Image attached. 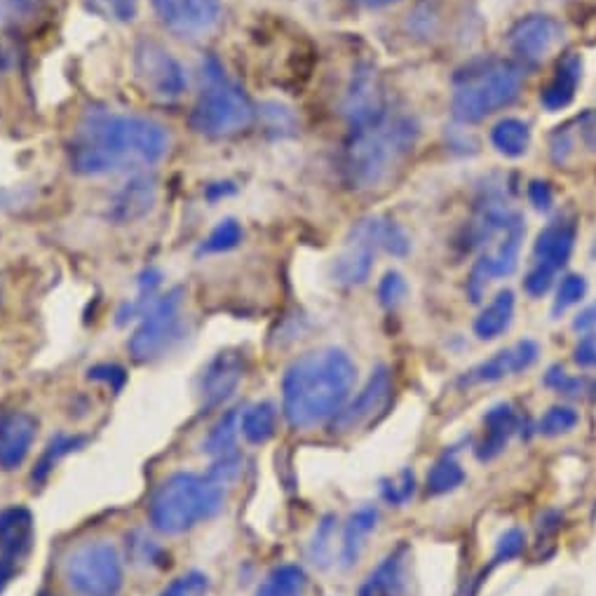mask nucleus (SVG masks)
I'll list each match as a JSON object with an SVG mask.
<instances>
[{
    "label": "nucleus",
    "mask_w": 596,
    "mask_h": 596,
    "mask_svg": "<svg viewBox=\"0 0 596 596\" xmlns=\"http://www.w3.org/2000/svg\"><path fill=\"white\" fill-rule=\"evenodd\" d=\"M167 148L169 137L162 125L141 115L92 106L73 132L69 160L73 172L106 176L151 167L165 158Z\"/></svg>",
    "instance_id": "f257e3e1"
},
{
    "label": "nucleus",
    "mask_w": 596,
    "mask_h": 596,
    "mask_svg": "<svg viewBox=\"0 0 596 596\" xmlns=\"http://www.w3.org/2000/svg\"><path fill=\"white\" fill-rule=\"evenodd\" d=\"M357 367L341 348L306 352L289 364L282 378V411L294 430L329 423L348 404Z\"/></svg>",
    "instance_id": "f03ea898"
},
{
    "label": "nucleus",
    "mask_w": 596,
    "mask_h": 596,
    "mask_svg": "<svg viewBox=\"0 0 596 596\" xmlns=\"http://www.w3.org/2000/svg\"><path fill=\"white\" fill-rule=\"evenodd\" d=\"M418 139V125L404 113L388 108L350 125L345 144V174L357 191H374L388 184Z\"/></svg>",
    "instance_id": "7ed1b4c3"
},
{
    "label": "nucleus",
    "mask_w": 596,
    "mask_h": 596,
    "mask_svg": "<svg viewBox=\"0 0 596 596\" xmlns=\"http://www.w3.org/2000/svg\"><path fill=\"white\" fill-rule=\"evenodd\" d=\"M226 505V489L193 472H176L160 482L148 503V519L162 535H181L214 519Z\"/></svg>",
    "instance_id": "20e7f679"
},
{
    "label": "nucleus",
    "mask_w": 596,
    "mask_h": 596,
    "mask_svg": "<svg viewBox=\"0 0 596 596\" xmlns=\"http://www.w3.org/2000/svg\"><path fill=\"white\" fill-rule=\"evenodd\" d=\"M524 73L505 59H489L467 66L456 76L451 97L453 118L463 125L484 120L486 115L510 106L519 97Z\"/></svg>",
    "instance_id": "39448f33"
},
{
    "label": "nucleus",
    "mask_w": 596,
    "mask_h": 596,
    "mask_svg": "<svg viewBox=\"0 0 596 596\" xmlns=\"http://www.w3.org/2000/svg\"><path fill=\"white\" fill-rule=\"evenodd\" d=\"M254 104L242 87L223 76L219 64L205 66V87L191 113L193 130L209 139H226L245 132L254 123Z\"/></svg>",
    "instance_id": "423d86ee"
},
{
    "label": "nucleus",
    "mask_w": 596,
    "mask_h": 596,
    "mask_svg": "<svg viewBox=\"0 0 596 596\" xmlns=\"http://www.w3.org/2000/svg\"><path fill=\"white\" fill-rule=\"evenodd\" d=\"M64 578L80 596H118L123 589V559L108 540H90L66 554Z\"/></svg>",
    "instance_id": "0eeeda50"
},
{
    "label": "nucleus",
    "mask_w": 596,
    "mask_h": 596,
    "mask_svg": "<svg viewBox=\"0 0 596 596\" xmlns=\"http://www.w3.org/2000/svg\"><path fill=\"white\" fill-rule=\"evenodd\" d=\"M181 308H184V289L181 287L169 289L167 294L155 298L153 306L141 315L139 327L127 343L134 362L146 364L158 360L184 338L186 324Z\"/></svg>",
    "instance_id": "6e6552de"
},
{
    "label": "nucleus",
    "mask_w": 596,
    "mask_h": 596,
    "mask_svg": "<svg viewBox=\"0 0 596 596\" xmlns=\"http://www.w3.org/2000/svg\"><path fill=\"white\" fill-rule=\"evenodd\" d=\"M134 71L139 83L158 99H179L186 92L188 78L179 59L158 40H141L134 50Z\"/></svg>",
    "instance_id": "1a4fd4ad"
},
{
    "label": "nucleus",
    "mask_w": 596,
    "mask_h": 596,
    "mask_svg": "<svg viewBox=\"0 0 596 596\" xmlns=\"http://www.w3.org/2000/svg\"><path fill=\"white\" fill-rule=\"evenodd\" d=\"M155 15L181 38H202L221 22V0H151Z\"/></svg>",
    "instance_id": "9d476101"
},
{
    "label": "nucleus",
    "mask_w": 596,
    "mask_h": 596,
    "mask_svg": "<svg viewBox=\"0 0 596 596\" xmlns=\"http://www.w3.org/2000/svg\"><path fill=\"white\" fill-rule=\"evenodd\" d=\"M564 38V26L550 15H531L519 19L510 31V50L521 64L538 66L550 57Z\"/></svg>",
    "instance_id": "9b49d317"
},
{
    "label": "nucleus",
    "mask_w": 596,
    "mask_h": 596,
    "mask_svg": "<svg viewBox=\"0 0 596 596\" xmlns=\"http://www.w3.org/2000/svg\"><path fill=\"white\" fill-rule=\"evenodd\" d=\"M390 392H392V378L388 367H376L371 371L367 385H364L360 395L352 399L350 404H345L338 416L331 421L334 430L338 432H350L360 425L369 423L376 413H381L385 406L390 402Z\"/></svg>",
    "instance_id": "f8f14e48"
},
{
    "label": "nucleus",
    "mask_w": 596,
    "mask_h": 596,
    "mask_svg": "<svg viewBox=\"0 0 596 596\" xmlns=\"http://www.w3.org/2000/svg\"><path fill=\"white\" fill-rule=\"evenodd\" d=\"M245 376V357L237 350H223L207 364L200 376V399L205 409H216L233 392Z\"/></svg>",
    "instance_id": "ddd939ff"
},
{
    "label": "nucleus",
    "mask_w": 596,
    "mask_h": 596,
    "mask_svg": "<svg viewBox=\"0 0 596 596\" xmlns=\"http://www.w3.org/2000/svg\"><path fill=\"white\" fill-rule=\"evenodd\" d=\"M538 355H540L538 343L524 338V341L514 343L512 348L496 352L491 360L477 364V367L467 371V374L460 378V385H467V388H470V385L498 383L507 376H514L519 374V371H526L528 367H533L535 360H538Z\"/></svg>",
    "instance_id": "4468645a"
},
{
    "label": "nucleus",
    "mask_w": 596,
    "mask_h": 596,
    "mask_svg": "<svg viewBox=\"0 0 596 596\" xmlns=\"http://www.w3.org/2000/svg\"><path fill=\"white\" fill-rule=\"evenodd\" d=\"M38 435V421L26 411L0 416V470L12 472L24 465Z\"/></svg>",
    "instance_id": "2eb2a0df"
},
{
    "label": "nucleus",
    "mask_w": 596,
    "mask_h": 596,
    "mask_svg": "<svg viewBox=\"0 0 596 596\" xmlns=\"http://www.w3.org/2000/svg\"><path fill=\"white\" fill-rule=\"evenodd\" d=\"M578 237V226L573 219L552 221L545 230H540L538 240L533 245V261L535 266L557 273L568 263Z\"/></svg>",
    "instance_id": "dca6fc26"
},
{
    "label": "nucleus",
    "mask_w": 596,
    "mask_h": 596,
    "mask_svg": "<svg viewBox=\"0 0 596 596\" xmlns=\"http://www.w3.org/2000/svg\"><path fill=\"white\" fill-rule=\"evenodd\" d=\"M374 256L376 247L352 230L348 245L334 261L336 282L343 284V287H360V284L369 280L371 268H374Z\"/></svg>",
    "instance_id": "f3484780"
},
{
    "label": "nucleus",
    "mask_w": 596,
    "mask_h": 596,
    "mask_svg": "<svg viewBox=\"0 0 596 596\" xmlns=\"http://www.w3.org/2000/svg\"><path fill=\"white\" fill-rule=\"evenodd\" d=\"M580 80H582V57L578 52L564 54V59H559L557 71H554L550 83H547L543 87V92H540V104L552 113L564 111L566 106L573 104Z\"/></svg>",
    "instance_id": "a211bd4d"
},
{
    "label": "nucleus",
    "mask_w": 596,
    "mask_h": 596,
    "mask_svg": "<svg viewBox=\"0 0 596 596\" xmlns=\"http://www.w3.org/2000/svg\"><path fill=\"white\" fill-rule=\"evenodd\" d=\"M519 428V418L510 404H496L493 409L486 411L484 416V437L479 439L477 458L482 463H489V460L498 458L500 453L507 449V442Z\"/></svg>",
    "instance_id": "6ab92c4d"
},
{
    "label": "nucleus",
    "mask_w": 596,
    "mask_h": 596,
    "mask_svg": "<svg viewBox=\"0 0 596 596\" xmlns=\"http://www.w3.org/2000/svg\"><path fill=\"white\" fill-rule=\"evenodd\" d=\"M406 561H409V545L402 543L369 575L360 587V596H402L406 592Z\"/></svg>",
    "instance_id": "aec40b11"
},
{
    "label": "nucleus",
    "mask_w": 596,
    "mask_h": 596,
    "mask_svg": "<svg viewBox=\"0 0 596 596\" xmlns=\"http://www.w3.org/2000/svg\"><path fill=\"white\" fill-rule=\"evenodd\" d=\"M33 519L24 507H8L0 512V559L17 561L31 550Z\"/></svg>",
    "instance_id": "412c9836"
},
{
    "label": "nucleus",
    "mask_w": 596,
    "mask_h": 596,
    "mask_svg": "<svg viewBox=\"0 0 596 596\" xmlns=\"http://www.w3.org/2000/svg\"><path fill=\"white\" fill-rule=\"evenodd\" d=\"M376 524H378V510L374 505L360 507V510L352 512L350 519L345 521L341 552H338V561H341V568H345V571L360 564L364 547H367V538L369 533L376 531Z\"/></svg>",
    "instance_id": "4be33fe9"
},
{
    "label": "nucleus",
    "mask_w": 596,
    "mask_h": 596,
    "mask_svg": "<svg viewBox=\"0 0 596 596\" xmlns=\"http://www.w3.org/2000/svg\"><path fill=\"white\" fill-rule=\"evenodd\" d=\"M514 320V294L510 289L498 291L496 298L486 306L482 313H479L477 320H474V334L482 341H491V338H498L510 329Z\"/></svg>",
    "instance_id": "5701e85b"
},
{
    "label": "nucleus",
    "mask_w": 596,
    "mask_h": 596,
    "mask_svg": "<svg viewBox=\"0 0 596 596\" xmlns=\"http://www.w3.org/2000/svg\"><path fill=\"white\" fill-rule=\"evenodd\" d=\"M153 202H155V181L148 179V176H139V179H132L130 184L123 188V193L118 195V202H115L113 212L120 221H132L137 219V216L146 214Z\"/></svg>",
    "instance_id": "b1692460"
},
{
    "label": "nucleus",
    "mask_w": 596,
    "mask_h": 596,
    "mask_svg": "<svg viewBox=\"0 0 596 596\" xmlns=\"http://www.w3.org/2000/svg\"><path fill=\"white\" fill-rule=\"evenodd\" d=\"M308 575L301 566L284 564L273 568L256 589V596H306Z\"/></svg>",
    "instance_id": "393cba45"
},
{
    "label": "nucleus",
    "mask_w": 596,
    "mask_h": 596,
    "mask_svg": "<svg viewBox=\"0 0 596 596\" xmlns=\"http://www.w3.org/2000/svg\"><path fill=\"white\" fill-rule=\"evenodd\" d=\"M277 425V409L270 402H259L242 411L240 432L249 444H266L273 439Z\"/></svg>",
    "instance_id": "a878e982"
},
{
    "label": "nucleus",
    "mask_w": 596,
    "mask_h": 596,
    "mask_svg": "<svg viewBox=\"0 0 596 596\" xmlns=\"http://www.w3.org/2000/svg\"><path fill=\"white\" fill-rule=\"evenodd\" d=\"M491 141L498 153L507 155V158H519L531 146V130H528L524 120L503 118L491 130Z\"/></svg>",
    "instance_id": "bb28decb"
},
{
    "label": "nucleus",
    "mask_w": 596,
    "mask_h": 596,
    "mask_svg": "<svg viewBox=\"0 0 596 596\" xmlns=\"http://www.w3.org/2000/svg\"><path fill=\"white\" fill-rule=\"evenodd\" d=\"M240 416L242 413L233 409V411H228L226 416L219 418V423L214 425L212 432H209L205 439V444H202L209 456L219 458V456H226V453L235 451L237 432H240Z\"/></svg>",
    "instance_id": "cd10ccee"
},
{
    "label": "nucleus",
    "mask_w": 596,
    "mask_h": 596,
    "mask_svg": "<svg viewBox=\"0 0 596 596\" xmlns=\"http://www.w3.org/2000/svg\"><path fill=\"white\" fill-rule=\"evenodd\" d=\"M463 482H465L463 467L456 463V458L444 456L430 467L428 482H425V486H428L430 496H444V493L456 491Z\"/></svg>",
    "instance_id": "c85d7f7f"
},
{
    "label": "nucleus",
    "mask_w": 596,
    "mask_h": 596,
    "mask_svg": "<svg viewBox=\"0 0 596 596\" xmlns=\"http://www.w3.org/2000/svg\"><path fill=\"white\" fill-rule=\"evenodd\" d=\"M242 226L235 219H226L216 226L212 233L207 235V240L202 242L200 254H223L235 249L242 242Z\"/></svg>",
    "instance_id": "c756f323"
},
{
    "label": "nucleus",
    "mask_w": 596,
    "mask_h": 596,
    "mask_svg": "<svg viewBox=\"0 0 596 596\" xmlns=\"http://www.w3.org/2000/svg\"><path fill=\"white\" fill-rule=\"evenodd\" d=\"M336 531V517L334 514H327L320 524H317V531L308 545V557L317 568H327L331 561V554H334V547H331V540H334Z\"/></svg>",
    "instance_id": "7c9ffc66"
},
{
    "label": "nucleus",
    "mask_w": 596,
    "mask_h": 596,
    "mask_svg": "<svg viewBox=\"0 0 596 596\" xmlns=\"http://www.w3.org/2000/svg\"><path fill=\"white\" fill-rule=\"evenodd\" d=\"M580 416L578 411L571 409V406H552L550 411H545V416L540 418L538 432L547 439L568 435L575 425H578Z\"/></svg>",
    "instance_id": "2f4dec72"
},
{
    "label": "nucleus",
    "mask_w": 596,
    "mask_h": 596,
    "mask_svg": "<svg viewBox=\"0 0 596 596\" xmlns=\"http://www.w3.org/2000/svg\"><path fill=\"white\" fill-rule=\"evenodd\" d=\"M87 10L115 24H127L137 17L139 0H85Z\"/></svg>",
    "instance_id": "473e14b6"
},
{
    "label": "nucleus",
    "mask_w": 596,
    "mask_h": 596,
    "mask_svg": "<svg viewBox=\"0 0 596 596\" xmlns=\"http://www.w3.org/2000/svg\"><path fill=\"white\" fill-rule=\"evenodd\" d=\"M78 446H83V439H80V437H66V435L52 437V442L47 444L45 456L40 458L36 472H33V482H43L47 474H50L52 467L57 465L59 460L66 456V453L76 451Z\"/></svg>",
    "instance_id": "72a5a7b5"
},
{
    "label": "nucleus",
    "mask_w": 596,
    "mask_h": 596,
    "mask_svg": "<svg viewBox=\"0 0 596 596\" xmlns=\"http://www.w3.org/2000/svg\"><path fill=\"white\" fill-rule=\"evenodd\" d=\"M47 0H0V26H19L31 22Z\"/></svg>",
    "instance_id": "f704fd0d"
},
{
    "label": "nucleus",
    "mask_w": 596,
    "mask_h": 596,
    "mask_svg": "<svg viewBox=\"0 0 596 596\" xmlns=\"http://www.w3.org/2000/svg\"><path fill=\"white\" fill-rule=\"evenodd\" d=\"M587 294V280L582 275H566L561 277L559 289H557V298H554V308L552 313H566L568 308L578 306V303L585 298Z\"/></svg>",
    "instance_id": "c9c22d12"
},
{
    "label": "nucleus",
    "mask_w": 596,
    "mask_h": 596,
    "mask_svg": "<svg viewBox=\"0 0 596 596\" xmlns=\"http://www.w3.org/2000/svg\"><path fill=\"white\" fill-rule=\"evenodd\" d=\"M242 467H245V460H242L240 453L233 451V453H226V456L216 458L214 465L209 467L207 477L219 486H223V489H228L230 484H235L237 479H240Z\"/></svg>",
    "instance_id": "e433bc0d"
},
{
    "label": "nucleus",
    "mask_w": 596,
    "mask_h": 596,
    "mask_svg": "<svg viewBox=\"0 0 596 596\" xmlns=\"http://www.w3.org/2000/svg\"><path fill=\"white\" fill-rule=\"evenodd\" d=\"M207 594H209V578L200 571L179 575V578L169 582V585L160 592V596H207Z\"/></svg>",
    "instance_id": "4c0bfd02"
},
{
    "label": "nucleus",
    "mask_w": 596,
    "mask_h": 596,
    "mask_svg": "<svg viewBox=\"0 0 596 596\" xmlns=\"http://www.w3.org/2000/svg\"><path fill=\"white\" fill-rule=\"evenodd\" d=\"M406 291H409V284L402 275L397 273V270H390V273L383 275L381 284H378V298H381V303L385 308H397L399 303L406 298Z\"/></svg>",
    "instance_id": "58836bf2"
},
{
    "label": "nucleus",
    "mask_w": 596,
    "mask_h": 596,
    "mask_svg": "<svg viewBox=\"0 0 596 596\" xmlns=\"http://www.w3.org/2000/svg\"><path fill=\"white\" fill-rule=\"evenodd\" d=\"M524 550H526V533L521 531V528H510V531L500 535L493 564H503V561L517 559Z\"/></svg>",
    "instance_id": "ea45409f"
},
{
    "label": "nucleus",
    "mask_w": 596,
    "mask_h": 596,
    "mask_svg": "<svg viewBox=\"0 0 596 596\" xmlns=\"http://www.w3.org/2000/svg\"><path fill=\"white\" fill-rule=\"evenodd\" d=\"M552 282H554V273H550V270H543V268L533 266L531 270H528V275H526V280H524V289H526V294H531V296L538 298V296H545L547 291H550Z\"/></svg>",
    "instance_id": "a19ab883"
},
{
    "label": "nucleus",
    "mask_w": 596,
    "mask_h": 596,
    "mask_svg": "<svg viewBox=\"0 0 596 596\" xmlns=\"http://www.w3.org/2000/svg\"><path fill=\"white\" fill-rule=\"evenodd\" d=\"M90 374V381H99V383H106L111 385L113 390H120L127 381V374L125 369L115 367V364H99V367H94L87 371Z\"/></svg>",
    "instance_id": "79ce46f5"
},
{
    "label": "nucleus",
    "mask_w": 596,
    "mask_h": 596,
    "mask_svg": "<svg viewBox=\"0 0 596 596\" xmlns=\"http://www.w3.org/2000/svg\"><path fill=\"white\" fill-rule=\"evenodd\" d=\"M383 496L392 505H402L413 496V474L409 470L402 472V484L383 486Z\"/></svg>",
    "instance_id": "37998d69"
},
{
    "label": "nucleus",
    "mask_w": 596,
    "mask_h": 596,
    "mask_svg": "<svg viewBox=\"0 0 596 596\" xmlns=\"http://www.w3.org/2000/svg\"><path fill=\"white\" fill-rule=\"evenodd\" d=\"M528 200H531V205L538 209V212H550L554 202L552 188L547 186L545 181H533V184L528 186Z\"/></svg>",
    "instance_id": "c03bdc74"
},
{
    "label": "nucleus",
    "mask_w": 596,
    "mask_h": 596,
    "mask_svg": "<svg viewBox=\"0 0 596 596\" xmlns=\"http://www.w3.org/2000/svg\"><path fill=\"white\" fill-rule=\"evenodd\" d=\"M573 360H575V364H580V367H585V369L596 367V338L594 336L580 338V343L575 345Z\"/></svg>",
    "instance_id": "a18cd8bd"
},
{
    "label": "nucleus",
    "mask_w": 596,
    "mask_h": 596,
    "mask_svg": "<svg viewBox=\"0 0 596 596\" xmlns=\"http://www.w3.org/2000/svg\"><path fill=\"white\" fill-rule=\"evenodd\" d=\"M17 571V564L10 559H0V594H3V589L10 585L12 575Z\"/></svg>",
    "instance_id": "49530a36"
},
{
    "label": "nucleus",
    "mask_w": 596,
    "mask_h": 596,
    "mask_svg": "<svg viewBox=\"0 0 596 596\" xmlns=\"http://www.w3.org/2000/svg\"><path fill=\"white\" fill-rule=\"evenodd\" d=\"M355 3H360V5H367V8H383V5H390V3H395V0H355Z\"/></svg>",
    "instance_id": "de8ad7c7"
},
{
    "label": "nucleus",
    "mask_w": 596,
    "mask_h": 596,
    "mask_svg": "<svg viewBox=\"0 0 596 596\" xmlns=\"http://www.w3.org/2000/svg\"><path fill=\"white\" fill-rule=\"evenodd\" d=\"M0 66H3V54H0Z\"/></svg>",
    "instance_id": "09e8293b"
}]
</instances>
